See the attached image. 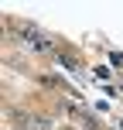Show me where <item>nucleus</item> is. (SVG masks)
<instances>
[{
  "instance_id": "nucleus-1",
  "label": "nucleus",
  "mask_w": 123,
  "mask_h": 130,
  "mask_svg": "<svg viewBox=\"0 0 123 130\" xmlns=\"http://www.w3.org/2000/svg\"><path fill=\"white\" fill-rule=\"evenodd\" d=\"M31 52H38V55H51V52H55V41L45 38V34H38V38L31 41Z\"/></svg>"
}]
</instances>
